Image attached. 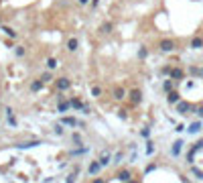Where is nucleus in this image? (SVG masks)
<instances>
[{
	"label": "nucleus",
	"mask_w": 203,
	"mask_h": 183,
	"mask_svg": "<svg viewBox=\"0 0 203 183\" xmlns=\"http://www.w3.org/2000/svg\"><path fill=\"white\" fill-rule=\"evenodd\" d=\"M128 100H130V104H132V106L140 104V102H142V92L138 90V87H132V90L128 92Z\"/></svg>",
	"instance_id": "1"
},
{
	"label": "nucleus",
	"mask_w": 203,
	"mask_h": 183,
	"mask_svg": "<svg viewBox=\"0 0 203 183\" xmlns=\"http://www.w3.org/2000/svg\"><path fill=\"white\" fill-rule=\"evenodd\" d=\"M55 87H57L59 92H65L71 87V79L69 77H59V79H55Z\"/></svg>",
	"instance_id": "2"
},
{
	"label": "nucleus",
	"mask_w": 203,
	"mask_h": 183,
	"mask_svg": "<svg viewBox=\"0 0 203 183\" xmlns=\"http://www.w3.org/2000/svg\"><path fill=\"white\" fill-rule=\"evenodd\" d=\"M69 104H71L73 110H83V112H89V106H85V102L79 100V98H71L69 100Z\"/></svg>",
	"instance_id": "3"
},
{
	"label": "nucleus",
	"mask_w": 203,
	"mask_h": 183,
	"mask_svg": "<svg viewBox=\"0 0 203 183\" xmlns=\"http://www.w3.org/2000/svg\"><path fill=\"white\" fill-rule=\"evenodd\" d=\"M159 49L163 51V53H169V51L175 49V41H173V39H163V41L159 43Z\"/></svg>",
	"instance_id": "4"
},
{
	"label": "nucleus",
	"mask_w": 203,
	"mask_h": 183,
	"mask_svg": "<svg viewBox=\"0 0 203 183\" xmlns=\"http://www.w3.org/2000/svg\"><path fill=\"white\" fill-rule=\"evenodd\" d=\"M112 96H114V100H118V102H122L128 94H126V87H122V86H116L114 90H112Z\"/></svg>",
	"instance_id": "5"
},
{
	"label": "nucleus",
	"mask_w": 203,
	"mask_h": 183,
	"mask_svg": "<svg viewBox=\"0 0 203 183\" xmlns=\"http://www.w3.org/2000/svg\"><path fill=\"white\" fill-rule=\"evenodd\" d=\"M77 49H79V39L77 37H69L67 39V51L69 53H75Z\"/></svg>",
	"instance_id": "6"
},
{
	"label": "nucleus",
	"mask_w": 203,
	"mask_h": 183,
	"mask_svg": "<svg viewBox=\"0 0 203 183\" xmlns=\"http://www.w3.org/2000/svg\"><path fill=\"white\" fill-rule=\"evenodd\" d=\"M100 171H102V163H100V161H96V159H93L92 163H89V167H87V173H89V175L93 177V175H97Z\"/></svg>",
	"instance_id": "7"
},
{
	"label": "nucleus",
	"mask_w": 203,
	"mask_h": 183,
	"mask_svg": "<svg viewBox=\"0 0 203 183\" xmlns=\"http://www.w3.org/2000/svg\"><path fill=\"white\" fill-rule=\"evenodd\" d=\"M6 114H8V116H6V122H8V126H10V128H16V126H19V120H16V116L12 114V110H10V108L6 110Z\"/></svg>",
	"instance_id": "8"
},
{
	"label": "nucleus",
	"mask_w": 203,
	"mask_h": 183,
	"mask_svg": "<svg viewBox=\"0 0 203 183\" xmlns=\"http://www.w3.org/2000/svg\"><path fill=\"white\" fill-rule=\"evenodd\" d=\"M69 108H71L69 100H59V102H57V112H59V114H65Z\"/></svg>",
	"instance_id": "9"
},
{
	"label": "nucleus",
	"mask_w": 203,
	"mask_h": 183,
	"mask_svg": "<svg viewBox=\"0 0 203 183\" xmlns=\"http://www.w3.org/2000/svg\"><path fill=\"white\" fill-rule=\"evenodd\" d=\"M43 87H45V82L41 79V77H39V79H35V82H31V92H33V94H37V92H41Z\"/></svg>",
	"instance_id": "10"
},
{
	"label": "nucleus",
	"mask_w": 203,
	"mask_h": 183,
	"mask_svg": "<svg viewBox=\"0 0 203 183\" xmlns=\"http://www.w3.org/2000/svg\"><path fill=\"white\" fill-rule=\"evenodd\" d=\"M112 31H114V23H112V20L102 23V27H100V33L102 35H108V33H112Z\"/></svg>",
	"instance_id": "11"
},
{
	"label": "nucleus",
	"mask_w": 203,
	"mask_h": 183,
	"mask_svg": "<svg viewBox=\"0 0 203 183\" xmlns=\"http://www.w3.org/2000/svg\"><path fill=\"white\" fill-rule=\"evenodd\" d=\"M45 65H47L49 71H55V69H57V59H55V57H47V59H45Z\"/></svg>",
	"instance_id": "12"
},
{
	"label": "nucleus",
	"mask_w": 203,
	"mask_h": 183,
	"mask_svg": "<svg viewBox=\"0 0 203 183\" xmlns=\"http://www.w3.org/2000/svg\"><path fill=\"white\" fill-rule=\"evenodd\" d=\"M77 177H79V167H77V169H73L71 173L67 175V179H65V183H75V181H77Z\"/></svg>",
	"instance_id": "13"
},
{
	"label": "nucleus",
	"mask_w": 203,
	"mask_h": 183,
	"mask_svg": "<svg viewBox=\"0 0 203 183\" xmlns=\"http://www.w3.org/2000/svg\"><path fill=\"white\" fill-rule=\"evenodd\" d=\"M61 124L63 126H75V124H77V120H75L73 116H63V118H61Z\"/></svg>",
	"instance_id": "14"
},
{
	"label": "nucleus",
	"mask_w": 203,
	"mask_h": 183,
	"mask_svg": "<svg viewBox=\"0 0 203 183\" xmlns=\"http://www.w3.org/2000/svg\"><path fill=\"white\" fill-rule=\"evenodd\" d=\"M118 179L126 183V181H130V179H132V173L128 171V169H124V171H120V173H118Z\"/></svg>",
	"instance_id": "15"
},
{
	"label": "nucleus",
	"mask_w": 203,
	"mask_h": 183,
	"mask_svg": "<svg viewBox=\"0 0 203 183\" xmlns=\"http://www.w3.org/2000/svg\"><path fill=\"white\" fill-rule=\"evenodd\" d=\"M169 75L173 77V79H183V77H185V73L181 71V69H169Z\"/></svg>",
	"instance_id": "16"
},
{
	"label": "nucleus",
	"mask_w": 203,
	"mask_h": 183,
	"mask_svg": "<svg viewBox=\"0 0 203 183\" xmlns=\"http://www.w3.org/2000/svg\"><path fill=\"white\" fill-rule=\"evenodd\" d=\"M0 29L4 31V33L8 35L10 39H16V31H14V29H10V27H6V24H0Z\"/></svg>",
	"instance_id": "17"
},
{
	"label": "nucleus",
	"mask_w": 203,
	"mask_h": 183,
	"mask_svg": "<svg viewBox=\"0 0 203 183\" xmlns=\"http://www.w3.org/2000/svg\"><path fill=\"white\" fill-rule=\"evenodd\" d=\"M181 149H183V140H177V143L173 145V149H171V153H173L175 157H177V155L181 153Z\"/></svg>",
	"instance_id": "18"
},
{
	"label": "nucleus",
	"mask_w": 203,
	"mask_h": 183,
	"mask_svg": "<svg viewBox=\"0 0 203 183\" xmlns=\"http://www.w3.org/2000/svg\"><path fill=\"white\" fill-rule=\"evenodd\" d=\"M41 140H33V143H20V145H16L19 149H31V147H39Z\"/></svg>",
	"instance_id": "19"
},
{
	"label": "nucleus",
	"mask_w": 203,
	"mask_h": 183,
	"mask_svg": "<svg viewBox=\"0 0 203 183\" xmlns=\"http://www.w3.org/2000/svg\"><path fill=\"white\" fill-rule=\"evenodd\" d=\"M14 55H16V57H24V55H27V49H24L23 47V45H16V47H14Z\"/></svg>",
	"instance_id": "20"
},
{
	"label": "nucleus",
	"mask_w": 203,
	"mask_h": 183,
	"mask_svg": "<svg viewBox=\"0 0 203 183\" xmlns=\"http://www.w3.org/2000/svg\"><path fill=\"white\" fill-rule=\"evenodd\" d=\"M167 100H169V104H175V102H179V94L171 90V92H169V96H167Z\"/></svg>",
	"instance_id": "21"
},
{
	"label": "nucleus",
	"mask_w": 203,
	"mask_h": 183,
	"mask_svg": "<svg viewBox=\"0 0 203 183\" xmlns=\"http://www.w3.org/2000/svg\"><path fill=\"white\" fill-rule=\"evenodd\" d=\"M41 79H43L45 83H49V82H53V71H43V75H41Z\"/></svg>",
	"instance_id": "22"
},
{
	"label": "nucleus",
	"mask_w": 203,
	"mask_h": 183,
	"mask_svg": "<svg viewBox=\"0 0 203 183\" xmlns=\"http://www.w3.org/2000/svg\"><path fill=\"white\" fill-rule=\"evenodd\" d=\"M89 94H92L93 98H100L102 96V87L100 86H92V87H89Z\"/></svg>",
	"instance_id": "23"
},
{
	"label": "nucleus",
	"mask_w": 203,
	"mask_h": 183,
	"mask_svg": "<svg viewBox=\"0 0 203 183\" xmlns=\"http://www.w3.org/2000/svg\"><path fill=\"white\" fill-rule=\"evenodd\" d=\"M136 57H138V59H146V57H148V49L140 47V49H138V53H136Z\"/></svg>",
	"instance_id": "24"
},
{
	"label": "nucleus",
	"mask_w": 203,
	"mask_h": 183,
	"mask_svg": "<svg viewBox=\"0 0 203 183\" xmlns=\"http://www.w3.org/2000/svg\"><path fill=\"white\" fill-rule=\"evenodd\" d=\"M191 47H193V49H199V47H203V39H201V37H195L193 41H191Z\"/></svg>",
	"instance_id": "25"
},
{
	"label": "nucleus",
	"mask_w": 203,
	"mask_h": 183,
	"mask_svg": "<svg viewBox=\"0 0 203 183\" xmlns=\"http://www.w3.org/2000/svg\"><path fill=\"white\" fill-rule=\"evenodd\" d=\"M177 110H179V112H181V114H185V112H189V110H191V108H189V106H187V104H185V102H181L179 106H177Z\"/></svg>",
	"instance_id": "26"
},
{
	"label": "nucleus",
	"mask_w": 203,
	"mask_h": 183,
	"mask_svg": "<svg viewBox=\"0 0 203 183\" xmlns=\"http://www.w3.org/2000/svg\"><path fill=\"white\" fill-rule=\"evenodd\" d=\"M201 128V122H193V124H189V132H197Z\"/></svg>",
	"instance_id": "27"
},
{
	"label": "nucleus",
	"mask_w": 203,
	"mask_h": 183,
	"mask_svg": "<svg viewBox=\"0 0 203 183\" xmlns=\"http://www.w3.org/2000/svg\"><path fill=\"white\" fill-rule=\"evenodd\" d=\"M53 130H55V134H63V132H65L63 124H55V126H53Z\"/></svg>",
	"instance_id": "28"
},
{
	"label": "nucleus",
	"mask_w": 203,
	"mask_h": 183,
	"mask_svg": "<svg viewBox=\"0 0 203 183\" xmlns=\"http://www.w3.org/2000/svg\"><path fill=\"white\" fill-rule=\"evenodd\" d=\"M71 140L75 143V145H79V147H81V136H79L77 132H75V134H71Z\"/></svg>",
	"instance_id": "29"
},
{
	"label": "nucleus",
	"mask_w": 203,
	"mask_h": 183,
	"mask_svg": "<svg viewBox=\"0 0 203 183\" xmlns=\"http://www.w3.org/2000/svg\"><path fill=\"white\" fill-rule=\"evenodd\" d=\"M163 87H164V92L169 94V92L173 90V82H171V79H169V82H164V86H163Z\"/></svg>",
	"instance_id": "30"
},
{
	"label": "nucleus",
	"mask_w": 203,
	"mask_h": 183,
	"mask_svg": "<svg viewBox=\"0 0 203 183\" xmlns=\"http://www.w3.org/2000/svg\"><path fill=\"white\" fill-rule=\"evenodd\" d=\"M100 163H102V167H104V165H108V163H110V155H104V157L100 159Z\"/></svg>",
	"instance_id": "31"
},
{
	"label": "nucleus",
	"mask_w": 203,
	"mask_h": 183,
	"mask_svg": "<svg viewBox=\"0 0 203 183\" xmlns=\"http://www.w3.org/2000/svg\"><path fill=\"white\" fill-rule=\"evenodd\" d=\"M189 71L193 73V75H203V69H197V67H191Z\"/></svg>",
	"instance_id": "32"
},
{
	"label": "nucleus",
	"mask_w": 203,
	"mask_h": 183,
	"mask_svg": "<svg viewBox=\"0 0 203 183\" xmlns=\"http://www.w3.org/2000/svg\"><path fill=\"white\" fill-rule=\"evenodd\" d=\"M152 149H155L152 143H148V145H146V155H152Z\"/></svg>",
	"instance_id": "33"
},
{
	"label": "nucleus",
	"mask_w": 203,
	"mask_h": 183,
	"mask_svg": "<svg viewBox=\"0 0 203 183\" xmlns=\"http://www.w3.org/2000/svg\"><path fill=\"white\" fill-rule=\"evenodd\" d=\"M155 169H156V165H155V163H152V165H148V167H146V173H152Z\"/></svg>",
	"instance_id": "34"
},
{
	"label": "nucleus",
	"mask_w": 203,
	"mask_h": 183,
	"mask_svg": "<svg viewBox=\"0 0 203 183\" xmlns=\"http://www.w3.org/2000/svg\"><path fill=\"white\" fill-rule=\"evenodd\" d=\"M148 132H150V130H148V128H142V130H140V134H142V136H144V138H148Z\"/></svg>",
	"instance_id": "35"
},
{
	"label": "nucleus",
	"mask_w": 203,
	"mask_h": 183,
	"mask_svg": "<svg viewBox=\"0 0 203 183\" xmlns=\"http://www.w3.org/2000/svg\"><path fill=\"white\" fill-rule=\"evenodd\" d=\"M89 4H92V6H93V8H96V6H97V4H100V0H89Z\"/></svg>",
	"instance_id": "36"
},
{
	"label": "nucleus",
	"mask_w": 203,
	"mask_h": 183,
	"mask_svg": "<svg viewBox=\"0 0 203 183\" xmlns=\"http://www.w3.org/2000/svg\"><path fill=\"white\" fill-rule=\"evenodd\" d=\"M77 2H79L81 6H87V4H89V0H77Z\"/></svg>",
	"instance_id": "37"
},
{
	"label": "nucleus",
	"mask_w": 203,
	"mask_h": 183,
	"mask_svg": "<svg viewBox=\"0 0 203 183\" xmlns=\"http://www.w3.org/2000/svg\"><path fill=\"white\" fill-rule=\"evenodd\" d=\"M197 114H199V116H203V106H201V108H197Z\"/></svg>",
	"instance_id": "38"
},
{
	"label": "nucleus",
	"mask_w": 203,
	"mask_h": 183,
	"mask_svg": "<svg viewBox=\"0 0 203 183\" xmlns=\"http://www.w3.org/2000/svg\"><path fill=\"white\" fill-rule=\"evenodd\" d=\"M93 183H104V179H93Z\"/></svg>",
	"instance_id": "39"
},
{
	"label": "nucleus",
	"mask_w": 203,
	"mask_h": 183,
	"mask_svg": "<svg viewBox=\"0 0 203 183\" xmlns=\"http://www.w3.org/2000/svg\"><path fill=\"white\" fill-rule=\"evenodd\" d=\"M126 183H138V181H132V179H130V181H126Z\"/></svg>",
	"instance_id": "40"
},
{
	"label": "nucleus",
	"mask_w": 203,
	"mask_h": 183,
	"mask_svg": "<svg viewBox=\"0 0 203 183\" xmlns=\"http://www.w3.org/2000/svg\"><path fill=\"white\" fill-rule=\"evenodd\" d=\"M0 24H2V16H0Z\"/></svg>",
	"instance_id": "41"
},
{
	"label": "nucleus",
	"mask_w": 203,
	"mask_h": 183,
	"mask_svg": "<svg viewBox=\"0 0 203 183\" xmlns=\"http://www.w3.org/2000/svg\"><path fill=\"white\" fill-rule=\"evenodd\" d=\"M0 102H2V94H0Z\"/></svg>",
	"instance_id": "42"
},
{
	"label": "nucleus",
	"mask_w": 203,
	"mask_h": 183,
	"mask_svg": "<svg viewBox=\"0 0 203 183\" xmlns=\"http://www.w3.org/2000/svg\"><path fill=\"white\" fill-rule=\"evenodd\" d=\"M0 122H2V116H0Z\"/></svg>",
	"instance_id": "43"
}]
</instances>
